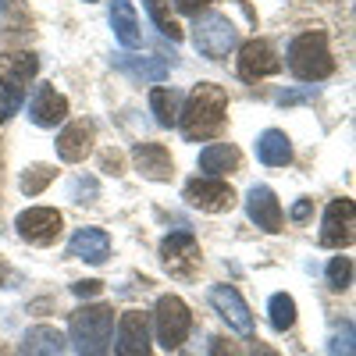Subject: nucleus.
Wrapping results in <instances>:
<instances>
[{"label":"nucleus","mask_w":356,"mask_h":356,"mask_svg":"<svg viewBox=\"0 0 356 356\" xmlns=\"http://www.w3.org/2000/svg\"><path fill=\"white\" fill-rule=\"evenodd\" d=\"M225 114H228V93L214 82H200L189 93L186 107L178 111V129L189 143H203L225 125Z\"/></svg>","instance_id":"obj_1"},{"label":"nucleus","mask_w":356,"mask_h":356,"mask_svg":"<svg viewBox=\"0 0 356 356\" xmlns=\"http://www.w3.org/2000/svg\"><path fill=\"white\" fill-rule=\"evenodd\" d=\"M72 346L79 356H107L111 349V332H114V310L97 303V307H79L72 314Z\"/></svg>","instance_id":"obj_2"},{"label":"nucleus","mask_w":356,"mask_h":356,"mask_svg":"<svg viewBox=\"0 0 356 356\" xmlns=\"http://www.w3.org/2000/svg\"><path fill=\"white\" fill-rule=\"evenodd\" d=\"M36 68V54H0V125L22 107Z\"/></svg>","instance_id":"obj_3"},{"label":"nucleus","mask_w":356,"mask_h":356,"mask_svg":"<svg viewBox=\"0 0 356 356\" xmlns=\"http://www.w3.org/2000/svg\"><path fill=\"white\" fill-rule=\"evenodd\" d=\"M335 68L332 50H328V36L324 33H303L289 43V72L303 82H321L328 79Z\"/></svg>","instance_id":"obj_4"},{"label":"nucleus","mask_w":356,"mask_h":356,"mask_svg":"<svg viewBox=\"0 0 356 356\" xmlns=\"http://www.w3.org/2000/svg\"><path fill=\"white\" fill-rule=\"evenodd\" d=\"M193 43L203 57H211V61H221V57H228L235 47H239V33H235V25L225 18V15H203L196 18L193 25Z\"/></svg>","instance_id":"obj_5"},{"label":"nucleus","mask_w":356,"mask_h":356,"mask_svg":"<svg viewBox=\"0 0 356 356\" xmlns=\"http://www.w3.org/2000/svg\"><path fill=\"white\" fill-rule=\"evenodd\" d=\"M154 328H157V342L171 353L186 342V335L193 328V314L178 296H161L154 307Z\"/></svg>","instance_id":"obj_6"},{"label":"nucleus","mask_w":356,"mask_h":356,"mask_svg":"<svg viewBox=\"0 0 356 356\" xmlns=\"http://www.w3.org/2000/svg\"><path fill=\"white\" fill-rule=\"evenodd\" d=\"M61 211H54V207H29V211H22L15 218V228L25 243H33V246H50L57 243V235H61Z\"/></svg>","instance_id":"obj_7"},{"label":"nucleus","mask_w":356,"mask_h":356,"mask_svg":"<svg viewBox=\"0 0 356 356\" xmlns=\"http://www.w3.org/2000/svg\"><path fill=\"white\" fill-rule=\"evenodd\" d=\"M182 200L189 207H196V211H207V214H225L235 207V193L221 178H189L182 189Z\"/></svg>","instance_id":"obj_8"},{"label":"nucleus","mask_w":356,"mask_h":356,"mask_svg":"<svg viewBox=\"0 0 356 356\" xmlns=\"http://www.w3.org/2000/svg\"><path fill=\"white\" fill-rule=\"evenodd\" d=\"M353 225H356V207L349 196L342 200H332L328 211H324V221H321V246H332V250H342L353 243Z\"/></svg>","instance_id":"obj_9"},{"label":"nucleus","mask_w":356,"mask_h":356,"mask_svg":"<svg viewBox=\"0 0 356 356\" xmlns=\"http://www.w3.org/2000/svg\"><path fill=\"white\" fill-rule=\"evenodd\" d=\"M161 260L171 275L178 278H189L196 267H200V243L193 232H171L168 239L161 243Z\"/></svg>","instance_id":"obj_10"},{"label":"nucleus","mask_w":356,"mask_h":356,"mask_svg":"<svg viewBox=\"0 0 356 356\" xmlns=\"http://www.w3.org/2000/svg\"><path fill=\"white\" fill-rule=\"evenodd\" d=\"M278 72H282V61H278L275 47L267 43V40H250V43H243V50H239V79L260 82V79L278 75Z\"/></svg>","instance_id":"obj_11"},{"label":"nucleus","mask_w":356,"mask_h":356,"mask_svg":"<svg viewBox=\"0 0 356 356\" xmlns=\"http://www.w3.org/2000/svg\"><path fill=\"white\" fill-rule=\"evenodd\" d=\"M118 356H150V324L143 310H129L118 321Z\"/></svg>","instance_id":"obj_12"},{"label":"nucleus","mask_w":356,"mask_h":356,"mask_svg":"<svg viewBox=\"0 0 356 356\" xmlns=\"http://www.w3.org/2000/svg\"><path fill=\"white\" fill-rule=\"evenodd\" d=\"M29 118H33V125H40V129H57L68 118V100L57 93L50 82H43V86H36L33 100H29Z\"/></svg>","instance_id":"obj_13"},{"label":"nucleus","mask_w":356,"mask_h":356,"mask_svg":"<svg viewBox=\"0 0 356 356\" xmlns=\"http://www.w3.org/2000/svg\"><path fill=\"white\" fill-rule=\"evenodd\" d=\"M211 303H214V310L232 324L235 332H253V317H250V307H246V300L239 296V289L235 285H214L211 289Z\"/></svg>","instance_id":"obj_14"},{"label":"nucleus","mask_w":356,"mask_h":356,"mask_svg":"<svg viewBox=\"0 0 356 356\" xmlns=\"http://www.w3.org/2000/svg\"><path fill=\"white\" fill-rule=\"evenodd\" d=\"M89 150H93V122L79 118V122H68L61 132H57V157L61 161L79 164V161H86Z\"/></svg>","instance_id":"obj_15"},{"label":"nucleus","mask_w":356,"mask_h":356,"mask_svg":"<svg viewBox=\"0 0 356 356\" xmlns=\"http://www.w3.org/2000/svg\"><path fill=\"white\" fill-rule=\"evenodd\" d=\"M246 214L264 232H282V203L267 186H253L246 196Z\"/></svg>","instance_id":"obj_16"},{"label":"nucleus","mask_w":356,"mask_h":356,"mask_svg":"<svg viewBox=\"0 0 356 356\" xmlns=\"http://www.w3.org/2000/svg\"><path fill=\"white\" fill-rule=\"evenodd\" d=\"M132 161H136V171L143 178H150V182H168L175 171L168 146H161V143H139L132 150Z\"/></svg>","instance_id":"obj_17"},{"label":"nucleus","mask_w":356,"mask_h":356,"mask_svg":"<svg viewBox=\"0 0 356 356\" xmlns=\"http://www.w3.org/2000/svg\"><path fill=\"white\" fill-rule=\"evenodd\" d=\"M68 253L86 264H104L111 257V235L104 228H79L68 243Z\"/></svg>","instance_id":"obj_18"},{"label":"nucleus","mask_w":356,"mask_h":356,"mask_svg":"<svg viewBox=\"0 0 356 356\" xmlns=\"http://www.w3.org/2000/svg\"><path fill=\"white\" fill-rule=\"evenodd\" d=\"M111 29L118 43L125 50H136L143 43V33H139V18H136V8L132 0H111Z\"/></svg>","instance_id":"obj_19"},{"label":"nucleus","mask_w":356,"mask_h":356,"mask_svg":"<svg viewBox=\"0 0 356 356\" xmlns=\"http://www.w3.org/2000/svg\"><path fill=\"white\" fill-rule=\"evenodd\" d=\"M239 150L228 143H211V146H203L200 150V171L203 178H221V175H232V171H239Z\"/></svg>","instance_id":"obj_20"},{"label":"nucleus","mask_w":356,"mask_h":356,"mask_svg":"<svg viewBox=\"0 0 356 356\" xmlns=\"http://www.w3.org/2000/svg\"><path fill=\"white\" fill-rule=\"evenodd\" d=\"M18 356H65V335L50 324H36L25 332Z\"/></svg>","instance_id":"obj_21"},{"label":"nucleus","mask_w":356,"mask_h":356,"mask_svg":"<svg viewBox=\"0 0 356 356\" xmlns=\"http://www.w3.org/2000/svg\"><path fill=\"white\" fill-rule=\"evenodd\" d=\"M257 157L267 164V168H285L292 164V143L282 129H264L257 136Z\"/></svg>","instance_id":"obj_22"},{"label":"nucleus","mask_w":356,"mask_h":356,"mask_svg":"<svg viewBox=\"0 0 356 356\" xmlns=\"http://www.w3.org/2000/svg\"><path fill=\"white\" fill-rule=\"evenodd\" d=\"M114 68H122L136 79H146V82H161L168 75V61H161V57H143V54H118Z\"/></svg>","instance_id":"obj_23"},{"label":"nucleus","mask_w":356,"mask_h":356,"mask_svg":"<svg viewBox=\"0 0 356 356\" xmlns=\"http://www.w3.org/2000/svg\"><path fill=\"white\" fill-rule=\"evenodd\" d=\"M178 104H182V97H178L175 89H168V86H157L154 89V93H150V111L157 118V125L171 129L178 122Z\"/></svg>","instance_id":"obj_24"},{"label":"nucleus","mask_w":356,"mask_h":356,"mask_svg":"<svg viewBox=\"0 0 356 356\" xmlns=\"http://www.w3.org/2000/svg\"><path fill=\"white\" fill-rule=\"evenodd\" d=\"M267 314H271V328L275 332H289L296 324V300L289 292H275L271 300H267Z\"/></svg>","instance_id":"obj_25"},{"label":"nucleus","mask_w":356,"mask_h":356,"mask_svg":"<svg viewBox=\"0 0 356 356\" xmlns=\"http://www.w3.org/2000/svg\"><path fill=\"white\" fill-rule=\"evenodd\" d=\"M143 4H146V15L154 18V25L161 29V36H171V43L182 40V29H178V22L171 18L168 0H143Z\"/></svg>","instance_id":"obj_26"},{"label":"nucleus","mask_w":356,"mask_h":356,"mask_svg":"<svg viewBox=\"0 0 356 356\" xmlns=\"http://www.w3.org/2000/svg\"><path fill=\"white\" fill-rule=\"evenodd\" d=\"M54 168L50 164H33V168H25V175H22V193L25 196H40L50 182H54Z\"/></svg>","instance_id":"obj_27"},{"label":"nucleus","mask_w":356,"mask_h":356,"mask_svg":"<svg viewBox=\"0 0 356 356\" xmlns=\"http://www.w3.org/2000/svg\"><path fill=\"white\" fill-rule=\"evenodd\" d=\"M328 285L335 292L353 285V257H332V264H328Z\"/></svg>","instance_id":"obj_28"},{"label":"nucleus","mask_w":356,"mask_h":356,"mask_svg":"<svg viewBox=\"0 0 356 356\" xmlns=\"http://www.w3.org/2000/svg\"><path fill=\"white\" fill-rule=\"evenodd\" d=\"M328 356H353V321H339L328 339Z\"/></svg>","instance_id":"obj_29"},{"label":"nucleus","mask_w":356,"mask_h":356,"mask_svg":"<svg viewBox=\"0 0 356 356\" xmlns=\"http://www.w3.org/2000/svg\"><path fill=\"white\" fill-rule=\"evenodd\" d=\"M211 356H243L239 346L228 342V339H211Z\"/></svg>","instance_id":"obj_30"},{"label":"nucleus","mask_w":356,"mask_h":356,"mask_svg":"<svg viewBox=\"0 0 356 356\" xmlns=\"http://www.w3.org/2000/svg\"><path fill=\"white\" fill-rule=\"evenodd\" d=\"M100 289H104L100 282H75V285H72V292L82 296V300H89V296H100Z\"/></svg>","instance_id":"obj_31"},{"label":"nucleus","mask_w":356,"mask_h":356,"mask_svg":"<svg viewBox=\"0 0 356 356\" xmlns=\"http://www.w3.org/2000/svg\"><path fill=\"white\" fill-rule=\"evenodd\" d=\"M314 93H317V89H314V86H307V89H296V93H282V97H278V104H300V100H310Z\"/></svg>","instance_id":"obj_32"},{"label":"nucleus","mask_w":356,"mask_h":356,"mask_svg":"<svg viewBox=\"0 0 356 356\" xmlns=\"http://www.w3.org/2000/svg\"><path fill=\"white\" fill-rule=\"evenodd\" d=\"M211 4V0H175V8L182 11V15H196L200 8H207Z\"/></svg>","instance_id":"obj_33"},{"label":"nucleus","mask_w":356,"mask_h":356,"mask_svg":"<svg viewBox=\"0 0 356 356\" xmlns=\"http://www.w3.org/2000/svg\"><path fill=\"white\" fill-rule=\"evenodd\" d=\"M310 218V200H300L292 207V221H307Z\"/></svg>","instance_id":"obj_34"},{"label":"nucleus","mask_w":356,"mask_h":356,"mask_svg":"<svg viewBox=\"0 0 356 356\" xmlns=\"http://www.w3.org/2000/svg\"><path fill=\"white\" fill-rule=\"evenodd\" d=\"M4 275H8V267H4V260H0V282H4Z\"/></svg>","instance_id":"obj_35"},{"label":"nucleus","mask_w":356,"mask_h":356,"mask_svg":"<svg viewBox=\"0 0 356 356\" xmlns=\"http://www.w3.org/2000/svg\"><path fill=\"white\" fill-rule=\"evenodd\" d=\"M260 356H275V353H267V349H264V353H260Z\"/></svg>","instance_id":"obj_36"},{"label":"nucleus","mask_w":356,"mask_h":356,"mask_svg":"<svg viewBox=\"0 0 356 356\" xmlns=\"http://www.w3.org/2000/svg\"><path fill=\"white\" fill-rule=\"evenodd\" d=\"M89 4H93V0H89Z\"/></svg>","instance_id":"obj_37"}]
</instances>
